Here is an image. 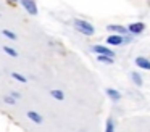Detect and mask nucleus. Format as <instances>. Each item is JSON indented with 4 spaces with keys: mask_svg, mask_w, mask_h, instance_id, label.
<instances>
[{
    "mask_svg": "<svg viewBox=\"0 0 150 132\" xmlns=\"http://www.w3.org/2000/svg\"><path fill=\"white\" fill-rule=\"evenodd\" d=\"M74 29L78 32H81V34H84V35H92L95 32L94 26H92L91 23L84 21V19H74Z\"/></svg>",
    "mask_w": 150,
    "mask_h": 132,
    "instance_id": "obj_1",
    "label": "nucleus"
},
{
    "mask_svg": "<svg viewBox=\"0 0 150 132\" xmlns=\"http://www.w3.org/2000/svg\"><path fill=\"white\" fill-rule=\"evenodd\" d=\"M21 5H23V8L26 10L29 15H33V16H36L37 15V5H36V2L34 0H21Z\"/></svg>",
    "mask_w": 150,
    "mask_h": 132,
    "instance_id": "obj_2",
    "label": "nucleus"
},
{
    "mask_svg": "<svg viewBox=\"0 0 150 132\" xmlns=\"http://www.w3.org/2000/svg\"><path fill=\"white\" fill-rule=\"evenodd\" d=\"M94 52H95L97 55H107V56L115 58V52L110 50L108 47H103V45H95V47H94Z\"/></svg>",
    "mask_w": 150,
    "mask_h": 132,
    "instance_id": "obj_3",
    "label": "nucleus"
},
{
    "mask_svg": "<svg viewBox=\"0 0 150 132\" xmlns=\"http://www.w3.org/2000/svg\"><path fill=\"white\" fill-rule=\"evenodd\" d=\"M126 29L131 32V34H140V32L145 29V24H144V23H131Z\"/></svg>",
    "mask_w": 150,
    "mask_h": 132,
    "instance_id": "obj_4",
    "label": "nucleus"
},
{
    "mask_svg": "<svg viewBox=\"0 0 150 132\" xmlns=\"http://www.w3.org/2000/svg\"><path fill=\"white\" fill-rule=\"evenodd\" d=\"M124 42V37L121 34H113L107 39V44L108 45H121Z\"/></svg>",
    "mask_w": 150,
    "mask_h": 132,
    "instance_id": "obj_5",
    "label": "nucleus"
},
{
    "mask_svg": "<svg viewBox=\"0 0 150 132\" xmlns=\"http://www.w3.org/2000/svg\"><path fill=\"white\" fill-rule=\"evenodd\" d=\"M26 118H29L31 121H33V122H36V124H42V121H44V119H42V116H40L39 113L33 111V109L26 113Z\"/></svg>",
    "mask_w": 150,
    "mask_h": 132,
    "instance_id": "obj_6",
    "label": "nucleus"
},
{
    "mask_svg": "<svg viewBox=\"0 0 150 132\" xmlns=\"http://www.w3.org/2000/svg\"><path fill=\"white\" fill-rule=\"evenodd\" d=\"M136 64H137L139 68H142V69L150 71V61L147 60V58H144V56H137V58H136Z\"/></svg>",
    "mask_w": 150,
    "mask_h": 132,
    "instance_id": "obj_7",
    "label": "nucleus"
},
{
    "mask_svg": "<svg viewBox=\"0 0 150 132\" xmlns=\"http://www.w3.org/2000/svg\"><path fill=\"white\" fill-rule=\"evenodd\" d=\"M105 93H107L113 102H120V100H121V93L118 92V90H115V89H107V90H105Z\"/></svg>",
    "mask_w": 150,
    "mask_h": 132,
    "instance_id": "obj_8",
    "label": "nucleus"
},
{
    "mask_svg": "<svg viewBox=\"0 0 150 132\" xmlns=\"http://www.w3.org/2000/svg\"><path fill=\"white\" fill-rule=\"evenodd\" d=\"M50 97H53V98L58 100V102H63V100H65V92H63V90H58V89H53V90H50Z\"/></svg>",
    "mask_w": 150,
    "mask_h": 132,
    "instance_id": "obj_9",
    "label": "nucleus"
},
{
    "mask_svg": "<svg viewBox=\"0 0 150 132\" xmlns=\"http://www.w3.org/2000/svg\"><path fill=\"white\" fill-rule=\"evenodd\" d=\"M107 29H108V31H113V32H116V34H121V35H123L124 32L127 31L126 28H123V26H118V24H111V26H108Z\"/></svg>",
    "mask_w": 150,
    "mask_h": 132,
    "instance_id": "obj_10",
    "label": "nucleus"
},
{
    "mask_svg": "<svg viewBox=\"0 0 150 132\" xmlns=\"http://www.w3.org/2000/svg\"><path fill=\"white\" fill-rule=\"evenodd\" d=\"M97 60L100 61V63H107V64H113L115 63V58L107 56V55H97Z\"/></svg>",
    "mask_w": 150,
    "mask_h": 132,
    "instance_id": "obj_11",
    "label": "nucleus"
},
{
    "mask_svg": "<svg viewBox=\"0 0 150 132\" xmlns=\"http://www.w3.org/2000/svg\"><path fill=\"white\" fill-rule=\"evenodd\" d=\"M2 50H4L5 53L8 55V56H13V58H16V56H18V52L15 50V48L8 47V45H4V47H2Z\"/></svg>",
    "mask_w": 150,
    "mask_h": 132,
    "instance_id": "obj_12",
    "label": "nucleus"
},
{
    "mask_svg": "<svg viewBox=\"0 0 150 132\" xmlns=\"http://www.w3.org/2000/svg\"><path fill=\"white\" fill-rule=\"evenodd\" d=\"M11 79H16L18 82H21V84H26L28 82L26 76H23V74H20V73H11Z\"/></svg>",
    "mask_w": 150,
    "mask_h": 132,
    "instance_id": "obj_13",
    "label": "nucleus"
},
{
    "mask_svg": "<svg viewBox=\"0 0 150 132\" xmlns=\"http://www.w3.org/2000/svg\"><path fill=\"white\" fill-rule=\"evenodd\" d=\"M131 77H132V82L136 84L137 87H142V79H140V76H139V73H131Z\"/></svg>",
    "mask_w": 150,
    "mask_h": 132,
    "instance_id": "obj_14",
    "label": "nucleus"
},
{
    "mask_svg": "<svg viewBox=\"0 0 150 132\" xmlns=\"http://www.w3.org/2000/svg\"><path fill=\"white\" fill-rule=\"evenodd\" d=\"M105 132H115V122L111 118L107 119V124H105Z\"/></svg>",
    "mask_w": 150,
    "mask_h": 132,
    "instance_id": "obj_15",
    "label": "nucleus"
},
{
    "mask_svg": "<svg viewBox=\"0 0 150 132\" xmlns=\"http://www.w3.org/2000/svg\"><path fill=\"white\" fill-rule=\"evenodd\" d=\"M2 34L5 35V37H8V39H11V40H16V34L15 32H11V31H8V29H2Z\"/></svg>",
    "mask_w": 150,
    "mask_h": 132,
    "instance_id": "obj_16",
    "label": "nucleus"
},
{
    "mask_svg": "<svg viewBox=\"0 0 150 132\" xmlns=\"http://www.w3.org/2000/svg\"><path fill=\"white\" fill-rule=\"evenodd\" d=\"M4 102L7 103V105H16V98H13L11 95H5L4 97Z\"/></svg>",
    "mask_w": 150,
    "mask_h": 132,
    "instance_id": "obj_17",
    "label": "nucleus"
},
{
    "mask_svg": "<svg viewBox=\"0 0 150 132\" xmlns=\"http://www.w3.org/2000/svg\"><path fill=\"white\" fill-rule=\"evenodd\" d=\"M10 95L13 97V98H20V97H21V93H18V92H11Z\"/></svg>",
    "mask_w": 150,
    "mask_h": 132,
    "instance_id": "obj_18",
    "label": "nucleus"
},
{
    "mask_svg": "<svg viewBox=\"0 0 150 132\" xmlns=\"http://www.w3.org/2000/svg\"><path fill=\"white\" fill-rule=\"evenodd\" d=\"M16 2H18V0H8V3H10V5H16Z\"/></svg>",
    "mask_w": 150,
    "mask_h": 132,
    "instance_id": "obj_19",
    "label": "nucleus"
}]
</instances>
